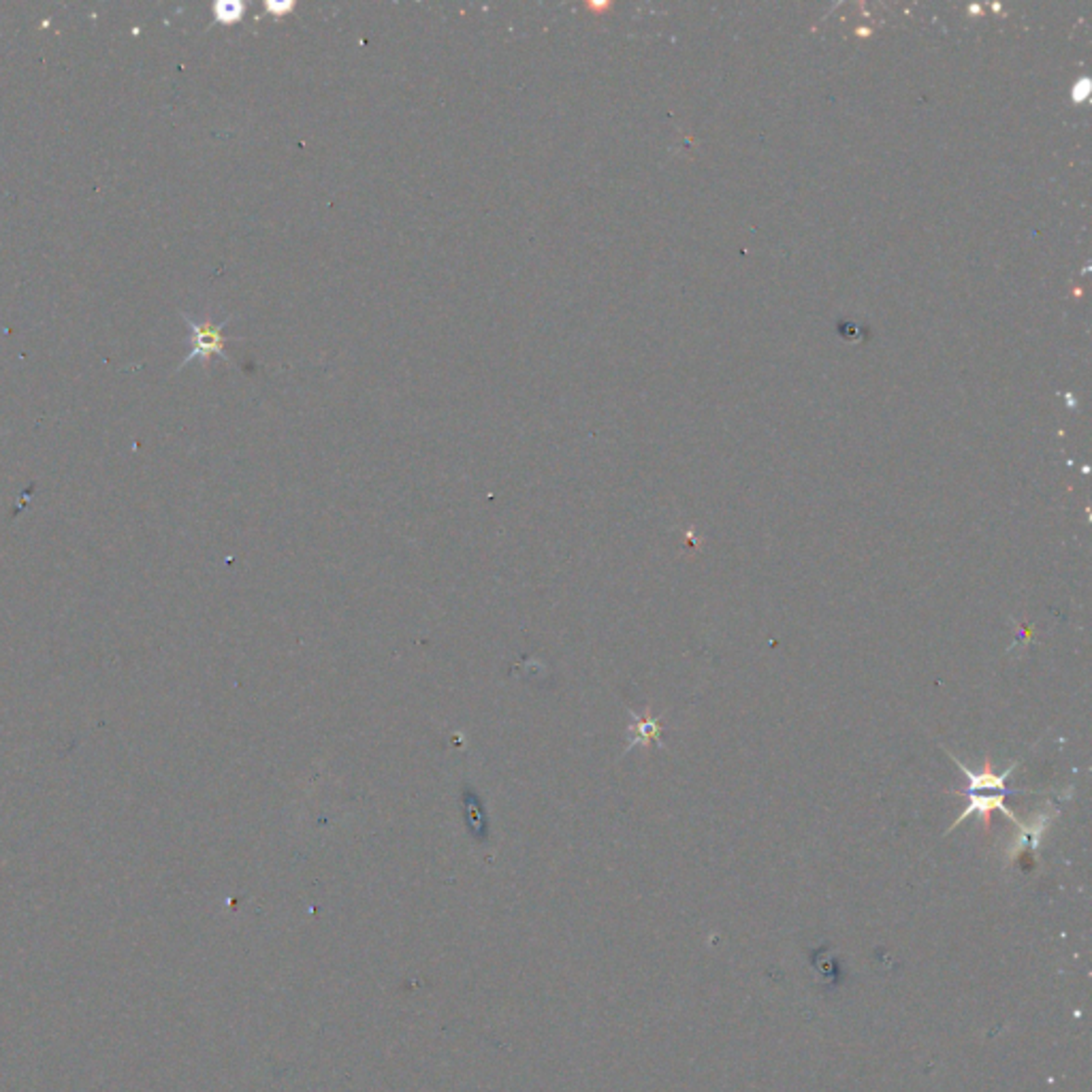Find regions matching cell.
<instances>
[{"mask_svg": "<svg viewBox=\"0 0 1092 1092\" xmlns=\"http://www.w3.org/2000/svg\"><path fill=\"white\" fill-rule=\"evenodd\" d=\"M182 319L186 320V325L190 329V344H193V348L186 355L184 361L180 363V370H184L188 363L193 361H209V357H220L222 361L231 363V357L227 355V350H224V340L222 335V329L227 327V322L231 320V316H227L222 322H214V320H196L193 316L188 314H182Z\"/></svg>", "mask_w": 1092, "mask_h": 1092, "instance_id": "obj_1", "label": "cell"}, {"mask_svg": "<svg viewBox=\"0 0 1092 1092\" xmlns=\"http://www.w3.org/2000/svg\"><path fill=\"white\" fill-rule=\"evenodd\" d=\"M967 798H969V805H967V809H964V811L956 817L954 823H952V828H949V830H954L956 826H960V823H962L964 820H967L969 815H973V813H975V815H979V817H982L984 826H985V830H988V828H990V820H992L990 815H992V811H995V809H997V811L1003 813V815L1010 817V820H1011L1013 823H1016L1018 828L1023 826V822L1018 820L1016 813H1013L1011 809L1005 805V800H1003V798H1005V794H990V796H982V794H977V792H967ZM949 830H948V833H949Z\"/></svg>", "mask_w": 1092, "mask_h": 1092, "instance_id": "obj_2", "label": "cell"}, {"mask_svg": "<svg viewBox=\"0 0 1092 1092\" xmlns=\"http://www.w3.org/2000/svg\"><path fill=\"white\" fill-rule=\"evenodd\" d=\"M948 753H949V751H948ZM949 758H952V762H954V764H956L958 768H960V771L964 772V777L969 779V790H967V792L995 790V792H998V794H1005V796H1007V794H1011V792L1007 790V787H1005V781H1007V777H1010V774H1011L1013 771H1016V768H1018V762H1016V764H1011L1010 768H1007V771H1005L1003 774H995V771H992L990 759H985V764H984V768H982V772H971L969 768L960 762V759H958L956 756H952V753H949Z\"/></svg>", "mask_w": 1092, "mask_h": 1092, "instance_id": "obj_3", "label": "cell"}, {"mask_svg": "<svg viewBox=\"0 0 1092 1092\" xmlns=\"http://www.w3.org/2000/svg\"><path fill=\"white\" fill-rule=\"evenodd\" d=\"M634 725H630V747L634 745H649L651 741L659 743L661 725L658 717H645L640 720L636 713H632Z\"/></svg>", "mask_w": 1092, "mask_h": 1092, "instance_id": "obj_4", "label": "cell"}, {"mask_svg": "<svg viewBox=\"0 0 1092 1092\" xmlns=\"http://www.w3.org/2000/svg\"><path fill=\"white\" fill-rule=\"evenodd\" d=\"M244 16V5L242 3H232V0H224V3H216L214 5V19L216 22H222V24H232V22H239Z\"/></svg>", "mask_w": 1092, "mask_h": 1092, "instance_id": "obj_5", "label": "cell"}, {"mask_svg": "<svg viewBox=\"0 0 1092 1092\" xmlns=\"http://www.w3.org/2000/svg\"><path fill=\"white\" fill-rule=\"evenodd\" d=\"M291 9H293L291 3H270V5H267V11L273 13V16H276V18H282V16H284V13H288Z\"/></svg>", "mask_w": 1092, "mask_h": 1092, "instance_id": "obj_6", "label": "cell"}]
</instances>
